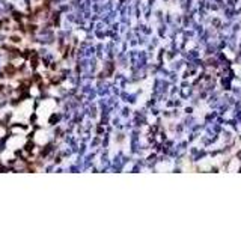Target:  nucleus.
Masks as SVG:
<instances>
[{
	"label": "nucleus",
	"instance_id": "obj_1",
	"mask_svg": "<svg viewBox=\"0 0 241 226\" xmlns=\"http://www.w3.org/2000/svg\"><path fill=\"white\" fill-rule=\"evenodd\" d=\"M0 90H2V86H0Z\"/></svg>",
	"mask_w": 241,
	"mask_h": 226
}]
</instances>
